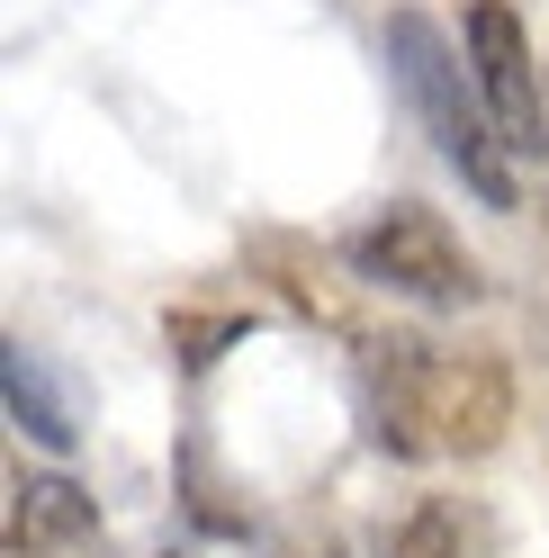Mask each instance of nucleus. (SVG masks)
<instances>
[{
  "instance_id": "nucleus-1",
  "label": "nucleus",
  "mask_w": 549,
  "mask_h": 558,
  "mask_svg": "<svg viewBox=\"0 0 549 558\" xmlns=\"http://www.w3.org/2000/svg\"><path fill=\"white\" fill-rule=\"evenodd\" d=\"M504 424H513V378L496 361L388 342V361H379V441L477 460V450L504 441Z\"/></svg>"
},
{
  "instance_id": "nucleus-2",
  "label": "nucleus",
  "mask_w": 549,
  "mask_h": 558,
  "mask_svg": "<svg viewBox=\"0 0 549 558\" xmlns=\"http://www.w3.org/2000/svg\"><path fill=\"white\" fill-rule=\"evenodd\" d=\"M388 63H396V90L415 99L424 135L441 145V162L487 198V207H513V162H504V126L487 109V90H468L460 54L441 46V27L424 10H396L388 19Z\"/></svg>"
},
{
  "instance_id": "nucleus-3",
  "label": "nucleus",
  "mask_w": 549,
  "mask_h": 558,
  "mask_svg": "<svg viewBox=\"0 0 549 558\" xmlns=\"http://www.w3.org/2000/svg\"><path fill=\"white\" fill-rule=\"evenodd\" d=\"M352 270L396 289V298H424V306H477L487 298L477 253L432 217V207H388L379 226H361L352 234Z\"/></svg>"
},
{
  "instance_id": "nucleus-4",
  "label": "nucleus",
  "mask_w": 549,
  "mask_h": 558,
  "mask_svg": "<svg viewBox=\"0 0 549 558\" xmlns=\"http://www.w3.org/2000/svg\"><path fill=\"white\" fill-rule=\"evenodd\" d=\"M468 73H477V90H487L504 145H513V154H540V145H549V135H540L549 109H540V82H532L523 19H513L504 0H477V10H468Z\"/></svg>"
},
{
  "instance_id": "nucleus-5",
  "label": "nucleus",
  "mask_w": 549,
  "mask_h": 558,
  "mask_svg": "<svg viewBox=\"0 0 549 558\" xmlns=\"http://www.w3.org/2000/svg\"><path fill=\"white\" fill-rule=\"evenodd\" d=\"M0 397H10V424H19L27 441L73 450V405L54 397V378H46V361L27 352V342H10V352H0Z\"/></svg>"
},
{
  "instance_id": "nucleus-6",
  "label": "nucleus",
  "mask_w": 549,
  "mask_h": 558,
  "mask_svg": "<svg viewBox=\"0 0 549 558\" xmlns=\"http://www.w3.org/2000/svg\"><path fill=\"white\" fill-rule=\"evenodd\" d=\"M19 532L27 541H63V549H90L99 541V505L82 496L73 477H27L19 486Z\"/></svg>"
},
{
  "instance_id": "nucleus-7",
  "label": "nucleus",
  "mask_w": 549,
  "mask_h": 558,
  "mask_svg": "<svg viewBox=\"0 0 549 558\" xmlns=\"http://www.w3.org/2000/svg\"><path fill=\"white\" fill-rule=\"evenodd\" d=\"M388 558H477V532L460 522V505H415Z\"/></svg>"
},
{
  "instance_id": "nucleus-8",
  "label": "nucleus",
  "mask_w": 549,
  "mask_h": 558,
  "mask_svg": "<svg viewBox=\"0 0 549 558\" xmlns=\"http://www.w3.org/2000/svg\"><path fill=\"white\" fill-rule=\"evenodd\" d=\"M225 342H244V316H171V352H181L190 369H208Z\"/></svg>"
}]
</instances>
